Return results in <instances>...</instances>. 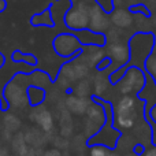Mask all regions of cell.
I'll return each mask as SVG.
<instances>
[{
    "label": "cell",
    "mask_w": 156,
    "mask_h": 156,
    "mask_svg": "<svg viewBox=\"0 0 156 156\" xmlns=\"http://www.w3.org/2000/svg\"><path fill=\"white\" fill-rule=\"evenodd\" d=\"M30 86V78L27 73L19 71L7 82L3 89V97L8 107L25 108L29 105L27 101V88Z\"/></svg>",
    "instance_id": "6da1fadb"
},
{
    "label": "cell",
    "mask_w": 156,
    "mask_h": 156,
    "mask_svg": "<svg viewBox=\"0 0 156 156\" xmlns=\"http://www.w3.org/2000/svg\"><path fill=\"white\" fill-rule=\"evenodd\" d=\"M89 71H90V67H89V66L81 59L80 55H78V56L70 59L69 62H66L65 65L60 67L56 81L60 88L67 89L73 82L85 80V78L89 76Z\"/></svg>",
    "instance_id": "7a4b0ae2"
},
{
    "label": "cell",
    "mask_w": 156,
    "mask_h": 156,
    "mask_svg": "<svg viewBox=\"0 0 156 156\" xmlns=\"http://www.w3.org/2000/svg\"><path fill=\"white\" fill-rule=\"evenodd\" d=\"M66 27L73 32L88 30L89 26V3L86 0H71V5L63 16Z\"/></svg>",
    "instance_id": "3957f363"
},
{
    "label": "cell",
    "mask_w": 156,
    "mask_h": 156,
    "mask_svg": "<svg viewBox=\"0 0 156 156\" xmlns=\"http://www.w3.org/2000/svg\"><path fill=\"white\" fill-rule=\"evenodd\" d=\"M52 48L55 54L65 59H73L78 56L83 49V44L81 43L80 37L71 32L59 33L52 41Z\"/></svg>",
    "instance_id": "277c9868"
},
{
    "label": "cell",
    "mask_w": 156,
    "mask_h": 156,
    "mask_svg": "<svg viewBox=\"0 0 156 156\" xmlns=\"http://www.w3.org/2000/svg\"><path fill=\"white\" fill-rule=\"evenodd\" d=\"M137 112L136 100L132 96H123L115 105V123L121 129H130L134 126Z\"/></svg>",
    "instance_id": "5b68a950"
},
{
    "label": "cell",
    "mask_w": 156,
    "mask_h": 156,
    "mask_svg": "<svg viewBox=\"0 0 156 156\" xmlns=\"http://www.w3.org/2000/svg\"><path fill=\"white\" fill-rule=\"evenodd\" d=\"M118 90L123 96H129L132 92H140L145 85V74L136 66L127 67L123 76L116 82Z\"/></svg>",
    "instance_id": "8992f818"
},
{
    "label": "cell",
    "mask_w": 156,
    "mask_h": 156,
    "mask_svg": "<svg viewBox=\"0 0 156 156\" xmlns=\"http://www.w3.org/2000/svg\"><path fill=\"white\" fill-rule=\"evenodd\" d=\"M111 27L110 15L104 11V8L99 3L89 4V26L88 30L94 34H105Z\"/></svg>",
    "instance_id": "52a82bcc"
},
{
    "label": "cell",
    "mask_w": 156,
    "mask_h": 156,
    "mask_svg": "<svg viewBox=\"0 0 156 156\" xmlns=\"http://www.w3.org/2000/svg\"><path fill=\"white\" fill-rule=\"evenodd\" d=\"M105 56L110 58L111 62L116 63L119 67H126L129 65L130 58H132V49L130 44L125 41H116V43L105 44Z\"/></svg>",
    "instance_id": "ba28073f"
},
{
    "label": "cell",
    "mask_w": 156,
    "mask_h": 156,
    "mask_svg": "<svg viewBox=\"0 0 156 156\" xmlns=\"http://www.w3.org/2000/svg\"><path fill=\"white\" fill-rule=\"evenodd\" d=\"M86 123H85V133L86 136H93L101 126H104L105 122V111L103 104H96L92 101L86 110Z\"/></svg>",
    "instance_id": "9c48e42d"
},
{
    "label": "cell",
    "mask_w": 156,
    "mask_h": 156,
    "mask_svg": "<svg viewBox=\"0 0 156 156\" xmlns=\"http://www.w3.org/2000/svg\"><path fill=\"white\" fill-rule=\"evenodd\" d=\"M30 119L34 121L44 133H49L54 130V116H52L51 111H48L43 105L34 107V110L30 114Z\"/></svg>",
    "instance_id": "30bf717a"
},
{
    "label": "cell",
    "mask_w": 156,
    "mask_h": 156,
    "mask_svg": "<svg viewBox=\"0 0 156 156\" xmlns=\"http://www.w3.org/2000/svg\"><path fill=\"white\" fill-rule=\"evenodd\" d=\"M110 21L111 25H114L116 29H129L134 22V18L129 10L123 7H116L110 12Z\"/></svg>",
    "instance_id": "8fae6325"
},
{
    "label": "cell",
    "mask_w": 156,
    "mask_h": 156,
    "mask_svg": "<svg viewBox=\"0 0 156 156\" xmlns=\"http://www.w3.org/2000/svg\"><path fill=\"white\" fill-rule=\"evenodd\" d=\"M104 54L105 52L101 47L90 44V45H83V49L80 54V56H81V59L89 66V67H93V66L99 65L100 60L105 56Z\"/></svg>",
    "instance_id": "7c38bea8"
},
{
    "label": "cell",
    "mask_w": 156,
    "mask_h": 156,
    "mask_svg": "<svg viewBox=\"0 0 156 156\" xmlns=\"http://www.w3.org/2000/svg\"><path fill=\"white\" fill-rule=\"evenodd\" d=\"M92 100L85 99V97H78L76 94H69L65 99V107L69 112L76 114V115H85L89 104Z\"/></svg>",
    "instance_id": "4fadbf2b"
},
{
    "label": "cell",
    "mask_w": 156,
    "mask_h": 156,
    "mask_svg": "<svg viewBox=\"0 0 156 156\" xmlns=\"http://www.w3.org/2000/svg\"><path fill=\"white\" fill-rule=\"evenodd\" d=\"M30 25L36 27L45 26V27H54L55 26V19L52 16L51 7H48L47 10H44L43 12H37L30 18Z\"/></svg>",
    "instance_id": "5bb4252c"
},
{
    "label": "cell",
    "mask_w": 156,
    "mask_h": 156,
    "mask_svg": "<svg viewBox=\"0 0 156 156\" xmlns=\"http://www.w3.org/2000/svg\"><path fill=\"white\" fill-rule=\"evenodd\" d=\"M25 141L27 145H32V148H43V145L47 143V133L40 132L37 129H30L29 132L25 133Z\"/></svg>",
    "instance_id": "9a60e30c"
},
{
    "label": "cell",
    "mask_w": 156,
    "mask_h": 156,
    "mask_svg": "<svg viewBox=\"0 0 156 156\" xmlns=\"http://www.w3.org/2000/svg\"><path fill=\"white\" fill-rule=\"evenodd\" d=\"M45 97H47L45 89L38 88V86H33V85H30L27 88V101L33 107L41 105V103L45 100Z\"/></svg>",
    "instance_id": "2e32d148"
},
{
    "label": "cell",
    "mask_w": 156,
    "mask_h": 156,
    "mask_svg": "<svg viewBox=\"0 0 156 156\" xmlns=\"http://www.w3.org/2000/svg\"><path fill=\"white\" fill-rule=\"evenodd\" d=\"M29 78H30V85L38 86V88L43 89H45V86L52 82L48 73H45L43 70H34L33 73H29Z\"/></svg>",
    "instance_id": "e0dca14e"
},
{
    "label": "cell",
    "mask_w": 156,
    "mask_h": 156,
    "mask_svg": "<svg viewBox=\"0 0 156 156\" xmlns=\"http://www.w3.org/2000/svg\"><path fill=\"white\" fill-rule=\"evenodd\" d=\"M11 60L15 63H25L27 66H32V67H36L37 66V58L33 54H25V52L19 51V49H15V51L11 54Z\"/></svg>",
    "instance_id": "ac0fdd59"
},
{
    "label": "cell",
    "mask_w": 156,
    "mask_h": 156,
    "mask_svg": "<svg viewBox=\"0 0 156 156\" xmlns=\"http://www.w3.org/2000/svg\"><path fill=\"white\" fill-rule=\"evenodd\" d=\"M12 151L15 152L16 156H25L27 154V151H29L30 147L26 144V141H25V136L23 133H16L15 136L12 137Z\"/></svg>",
    "instance_id": "d6986e66"
},
{
    "label": "cell",
    "mask_w": 156,
    "mask_h": 156,
    "mask_svg": "<svg viewBox=\"0 0 156 156\" xmlns=\"http://www.w3.org/2000/svg\"><path fill=\"white\" fill-rule=\"evenodd\" d=\"M92 93V83L89 80H81V81H77L76 85L73 88V94H76L78 97H85L88 99Z\"/></svg>",
    "instance_id": "ffe728a7"
},
{
    "label": "cell",
    "mask_w": 156,
    "mask_h": 156,
    "mask_svg": "<svg viewBox=\"0 0 156 156\" xmlns=\"http://www.w3.org/2000/svg\"><path fill=\"white\" fill-rule=\"evenodd\" d=\"M3 125H4V129L8 130V132H18L19 127H21V121L19 118L15 115V114L7 112L3 118Z\"/></svg>",
    "instance_id": "44dd1931"
},
{
    "label": "cell",
    "mask_w": 156,
    "mask_h": 156,
    "mask_svg": "<svg viewBox=\"0 0 156 156\" xmlns=\"http://www.w3.org/2000/svg\"><path fill=\"white\" fill-rule=\"evenodd\" d=\"M92 86H93V89H94V94H96V96H100L101 93H104V92L107 90L108 81L105 80V78H103L101 76H99V77L94 78L93 85Z\"/></svg>",
    "instance_id": "7402d4cb"
},
{
    "label": "cell",
    "mask_w": 156,
    "mask_h": 156,
    "mask_svg": "<svg viewBox=\"0 0 156 156\" xmlns=\"http://www.w3.org/2000/svg\"><path fill=\"white\" fill-rule=\"evenodd\" d=\"M108 154L110 152L101 144H96V145L90 147V149H89V156H108Z\"/></svg>",
    "instance_id": "603a6c76"
},
{
    "label": "cell",
    "mask_w": 156,
    "mask_h": 156,
    "mask_svg": "<svg viewBox=\"0 0 156 156\" xmlns=\"http://www.w3.org/2000/svg\"><path fill=\"white\" fill-rule=\"evenodd\" d=\"M54 145L56 147V149H67L70 147V143L67 141V138L62 137V136H56L54 140Z\"/></svg>",
    "instance_id": "cb8c5ba5"
},
{
    "label": "cell",
    "mask_w": 156,
    "mask_h": 156,
    "mask_svg": "<svg viewBox=\"0 0 156 156\" xmlns=\"http://www.w3.org/2000/svg\"><path fill=\"white\" fill-rule=\"evenodd\" d=\"M111 65H112V62H111V59H110V58L104 56V58H103V59L99 62V65H97L96 67H97V70L103 71V70H105V69H108V67H110Z\"/></svg>",
    "instance_id": "d4e9b609"
},
{
    "label": "cell",
    "mask_w": 156,
    "mask_h": 156,
    "mask_svg": "<svg viewBox=\"0 0 156 156\" xmlns=\"http://www.w3.org/2000/svg\"><path fill=\"white\" fill-rule=\"evenodd\" d=\"M43 156H62V154H60L59 149L56 148H52V149H48V151L44 152Z\"/></svg>",
    "instance_id": "484cf974"
},
{
    "label": "cell",
    "mask_w": 156,
    "mask_h": 156,
    "mask_svg": "<svg viewBox=\"0 0 156 156\" xmlns=\"http://www.w3.org/2000/svg\"><path fill=\"white\" fill-rule=\"evenodd\" d=\"M3 138H4L5 141H10V140H12V133L11 132H8V130H3Z\"/></svg>",
    "instance_id": "4316f807"
},
{
    "label": "cell",
    "mask_w": 156,
    "mask_h": 156,
    "mask_svg": "<svg viewBox=\"0 0 156 156\" xmlns=\"http://www.w3.org/2000/svg\"><path fill=\"white\" fill-rule=\"evenodd\" d=\"M7 10V2L5 0H0V14L4 12Z\"/></svg>",
    "instance_id": "83f0119b"
},
{
    "label": "cell",
    "mask_w": 156,
    "mask_h": 156,
    "mask_svg": "<svg viewBox=\"0 0 156 156\" xmlns=\"http://www.w3.org/2000/svg\"><path fill=\"white\" fill-rule=\"evenodd\" d=\"M144 156H156V148L148 149V151L145 152V155H144Z\"/></svg>",
    "instance_id": "f1b7e54d"
},
{
    "label": "cell",
    "mask_w": 156,
    "mask_h": 156,
    "mask_svg": "<svg viewBox=\"0 0 156 156\" xmlns=\"http://www.w3.org/2000/svg\"><path fill=\"white\" fill-rule=\"evenodd\" d=\"M4 65H5V56H4V54L0 52V69H2Z\"/></svg>",
    "instance_id": "f546056e"
},
{
    "label": "cell",
    "mask_w": 156,
    "mask_h": 156,
    "mask_svg": "<svg viewBox=\"0 0 156 156\" xmlns=\"http://www.w3.org/2000/svg\"><path fill=\"white\" fill-rule=\"evenodd\" d=\"M0 156H8V151H7V148H0Z\"/></svg>",
    "instance_id": "4dcf8cb0"
},
{
    "label": "cell",
    "mask_w": 156,
    "mask_h": 156,
    "mask_svg": "<svg viewBox=\"0 0 156 156\" xmlns=\"http://www.w3.org/2000/svg\"><path fill=\"white\" fill-rule=\"evenodd\" d=\"M148 4H149V7L155 8L156 7V0H148Z\"/></svg>",
    "instance_id": "1f68e13d"
},
{
    "label": "cell",
    "mask_w": 156,
    "mask_h": 156,
    "mask_svg": "<svg viewBox=\"0 0 156 156\" xmlns=\"http://www.w3.org/2000/svg\"><path fill=\"white\" fill-rule=\"evenodd\" d=\"M151 115H152V118L155 119V122H156V105L154 108H152V111H151Z\"/></svg>",
    "instance_id": "d6a6232c"
},
{
    "label": "cell",
    "mask_w": 156,
    "mask_h": 156,
    "mask_svg": "<svg viewBox=\"0 0 156 156\" xmlns=\"http://www.w3.org/2000/svg\"><path fill=\"white\" fill-rule=\"evenodd\" d=\"M141 151H143V147H141V145H136L134 147V154H136V152H138V154H140Z\"/></svg>",
    "instance_id": "836d02e7"
},
{
    "label": "cell",
    "mask_w": 156,
    "mask_h": 156,
    "mask_svg": "<svg viewBox=\"0 0 156 156\" xmlns=\"http://www.w3.org/2000/svg\"><path fill=\"white\" fill-rule=\"evenodd\" d=\"M108 156H119V155L116 154V152H110V154H108Z\"/></svg>",
    "instance_id": "e575fe53"
},
{
    "label": "cell",
    "mask_w": 156,
    "mask_h": 156,
    "mask_svg": "<svg viewBox=\"0 0 156 156\" xmlns=\"http://www.w3.org/2000/svg\"><path fill=\"white\" fill-rule=\"evenodd\" d=\"M126 156H138V155H136V154H130V155H126Z\"/></svg>",
    "instance_id": "d590c367"
},
{
    "label": "cell",
    "mask_w": 156,
    "mask_h": 156,
    "mask_svg": "<svg viewBox=\"0 0 156 156\" xmlns=\"http://www.w3.org/2000/svg\"><path fill=\"white\" fill-rule=\"evenodd\" d=\"M0 110H3V105H2V100H0Z\"/></svg>",
    "instance_id": "8d00e7d4"
},
{
    "label": "cell",
    "mask_w": 156,
    "mask_h": 156,
    "mask_svg": "<svg viewBox=\"0 0 156 156\" xmlns=\"http://www.w3.org/2000/svg\"><path fill=\"white\" fill-rule=\"evenodd\" d=\"M154 80H155V83H156V76H154Z\"/></svg>",
    "instance_id": "74e56055"
},
{
    "label": "cell",
    "mask_w": 156,
    "mask_h": 156,
    "mask_svg": "<svg viewBox=\"0 0 156 156\" xmlns=\"http://www.w3.org/2000/svg\"><path fill=\"white\" fill-rule=\"evenodd\" d=\"M78 156H85V155H83V154H80V155H78Z\"/></svg>",
    "instance_id": "f35d334b"
},
{
    "label": "cell",
    "mask_w": 156,
    "mask_h": 156,
    "mask_svg": "<svg viewBox=\"0 0 156 156\" xmlns=\"http://www.w3.org/2000/svg\"><path fill=\"white\" fill-rule=\"evenodd\" d=\"M56 2H62V0H56Z\"/></svg>",
    "instance_id": "ab89813d"
},
{
    "label": "cell",
    "mask_w": 156,
    "mask_h": 156,
    "mask_svg": "<svg viewBox=\"0 0 156 156\" xmlns=\"http://www.w3.org/2000/svg\"><path fill=\"white\" fill-rule=\"evenodd\" d=\"M8 156H14V155H8Z\"/></svg>",
    "instance_id": "60d3db41"
},
{
    "label": "cell",
    "mask_w": 156,
    "mask_h": 156,
    "mask_svg": "<svg viewBox=\"0 0 156 156\" xmlns=\"http://www.w3.org/2000/svg\"><path fill=\"white\" fill-rule=\"evenodd\" d=\"M0 148H2V147H0Z\"/></svg>",
    "instance_id": "b9f144b4"
}]
</instances>
